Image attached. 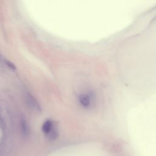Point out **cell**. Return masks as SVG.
Wrapping results in <instances>:
<instances>
[{"label":"cell","instance_id":"6da1fadb","mask_svg":"<svg viewBox=\"0 0 156 156\" xmlns=\"http://www.w3.org/2000/svg\"><path fill=\"white\" fill-rule=\"evenodd\" d=\"M26 101L27 105L31 108L38 111L41 110V107L39 103L36 100V99L34 97H33L30 94L27 93L26 94Z\"/></svg>","mask_w":156,"mask_h":156},{"label":"cell","instance_id":"7a4b0ae2","mask_svg":"<svg viewBox=\"0 0 156 156\" xmlns=\"http://www.w3.org/2000/svg\"><path fill=\"white\" fill-rule=\"evenodd\" d=\"M54 126V124H53L52 121H51V120H46L43 124L41 129H42L43 132L46 135H47L51 132V130L52 129Z\"/></svg>","mask_w":156,"mask_h":156},{"label":"cell","instance_id":"3957f363","mask_svg":"<svg viewBox=\"0 0 156 156\" xmlns=\"http://www.w3.org/2000/svg\"><path fill=\"white\" fill-rule=\"evenodd\" d=\"M79 102L80 104L84 107H87L90 105V96L86 94H82L79 96Z\"/></svg>","mask_w":156,"mask_h":156},{"label":"cell","instance_id":"277c9868","mask_svg":"<svg viewBox=\"0 0 156 156\" xmlns=\"http://www.w3.org/2000/svg\"><path fill=\"white\" fill-rule=\"evenodd\" d=\"M21 132L24 136H27L29 132V126L24 119H21Z\"/></svg>","mask_w":156,"mask_h":156},{"label":"cell","instance_id":"5b68a950","mask_svg":"<svg viewBox=\"0 0 156 156\" xmlns=\"http://www.w3.org/2000/svg\"><path fill=\"white\" fill-rule=\"evenodd\" d=\"M4 62H5V64H6L10 69H13V70H15V69H16L15 66L14 64L12 63V62H9V61H8V60H5Z\"/></svg>","mask_w":156,"mask_h":156}]
</instances>
